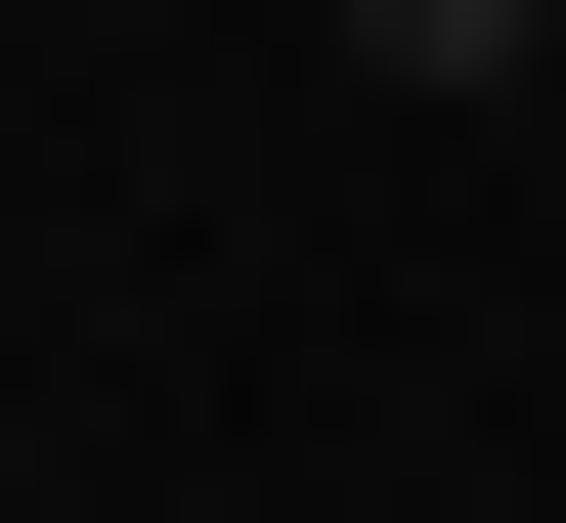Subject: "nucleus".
I'll return each mask as SVG.
<instances>
[{
	"mask_svg": "<svg viewBox=\"0 0 566 523\" xmlns=\"http://www.w3.org/2000/svg\"><path fill=\"white\" fill-rule=\"evenodd\" d=\"M349 44H392V87H566V0H349Z\"/></svg>",
	"mask_w": 566,
	"mask_h": 523,
	"instance_id": "1",
	"label": "nucleus"
}]
</instances>
